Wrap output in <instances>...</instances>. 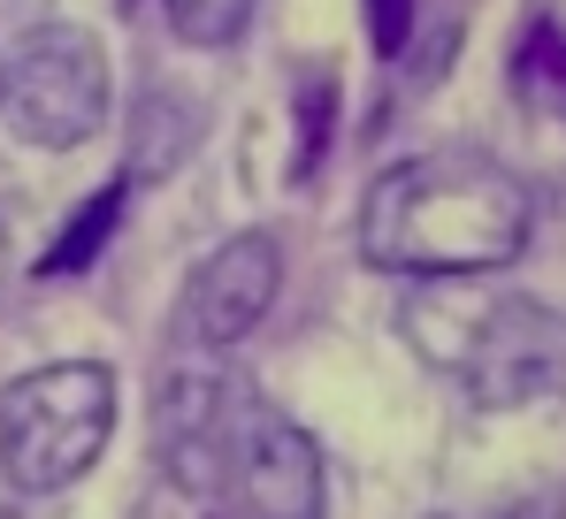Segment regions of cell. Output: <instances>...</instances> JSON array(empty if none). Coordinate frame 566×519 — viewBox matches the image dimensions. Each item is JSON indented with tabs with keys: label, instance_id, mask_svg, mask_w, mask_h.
I'll list each match as a JSON object with an SVG mask.
<instances>
[{
	"label": "cell",
	"instance_id": "6da1fadb",
	"mask_svg": "<svg viewBox=\"0 0 566 519\" xmlns=\"http://www.w3.org/2000/svg\"><path fill=\"white\" fill-rule=\"evenodd\" d=\"M528 183L474 146L413 153L382 169L360 199V253L390 275H490L528 253Z\"/></svg>",
	"mask_w": 566,
	"mask_h": 519
},
{
	"label": "cell",
	"instance_id": "7a4b0ae2",
	"mask_svg": "<svg viewBox=\"0 0 566 519\" xmlns=\"http://www.w3.org/2000/svg\"><path fill=\"white\" fill-rule=\"evenodd\" d=\"M115 435V374L99 359H54L0 390V474L23 497L85 481Z\"/></svg>",
	"mask_w": 566,
	"mask_h": 519
},
{
	"label": "cell",
	"instance_id": "3957f363",
	"mask_svg": "<svg viewBox=\"0 0 566 519\" xmlns=\"http://www.w3.org/2000/svg\"><path fill=\"white\" fill-rule=\"evenodd\" d=\"M444 306V337L413 329V345L429 351V367H444L474 405H536L566 390V314L544 298H429Z\"/></svg>",
	"mask_w": 566,
	"mask_h": 519
},
{
	"label": "cell",
	"instance_id": "277c9868",
	"mask_svg": "<svg viewBox=\"0 0 566 519\" xmlns=\"http://www.w3.org/2000/svg\"><path fill=\"white\" fill-rule=\"evenodd\" d=\"M0 115L23 146L70 153L107 123V46L85 23H39L0 54Z\"/></svg>",
	"mask_w": 566,
	"mask_h": 519
},
{
	"label": "cell",
	"instance_id": "5b68a950",
	"mask_svg": "<svg viewBox=\"0 0 566 519\" xmlns=\"http://www.w3.org/2000/svg\"><path fill=\"white\" fill-rule=\"evenodd\" d=\"M214 489H230L238 519H322L329 512V474H322L314 435L291 413H276L269 398H253V390L230 413Z\"/></svg>",
	"mask_w": 566,
	"mask_h": 519
},
{
	"label": "cell",
	"instance_id": "8992f818",
	"mask_svg": "<svg viewBox=\"0 0 566 519\" xmlns=\"http://www.w3.org/2000/svg\"><path fill=\"white\" fill-rule=\"evenodd\" d=\"M238 398H245V382L199 345H191V359H177V367L161 374V390H154V451H161V466L185 481L191 497L214 489L222 435H230Z\"/></svg>",
	"mask_w": 566,
	"mask_h": 519
},
{
	"label": "cell",
	"instance_id": "52a82bcc",
	"mask_svg": "<svg viewBox=\"0 0 566 519\" xmlns=\"http://www.w3.org/2000/svg\"><path fill=\"white\" fill-rule=\"evenodd\" d=\"M276 290H283L276 237H269V230H238L230 245H214V253L191 267V283H185V345H199V351L245 345V337L269 321Z\"/></svg>",
	"mask_w": 566,
	"mask_h": 519
},
{
	"label": "cell",
	"instance_id": "ba28073f",
	"mask_svg": "<svg viewBox=\"0 0 566 519\" xmlns=\"http://www.w3.org/2000/svg\"><path fill=\"white\" fill-rule=\"evenodd\" d=\"M191 138H199V107H191L185 92H146L138 99V146H130V176H146V183H161V176L177 169L191 153Z\"/></svg>",
	"mask_w": 566,
	"mask_h": 519
},
{
	"label": "cell",
	"instance_id": "9c48e42d",
	"mask_svg": "<svg viewBox=\"0 0 566 519\" xmlns=\"http://www.w3.org/2000/svg\"><path fill=\"white\" fill-rule=\"evenodd\" d=\"M505 77H513V92H521L528 107H544V115L566 123V23L536 15V23L521 31V46H513Z\"/></svg>",
	"mask_w": 566,
	"mask_h": 519
},
{
	"label": "cell",
	"instance_id": "30bf717a",
	"mask_svg": "<svg viewBox=\"0 0 566 519\" xmlns=\"http://www.w3.org/2000/svg\"><path fill=\"white\" fill-rule=\"evenodd\" d=\"M123 191H130V176H115V183L99 191L93 206H85V214H77V222H70V230L54 237V253L39 260V275H70V267H93V260H99V237H107V230H115V214H123Z\"/></svg>",
	"mask_w": 566,
	"mask_h": 519
},
{
	"label": "cell",
	"instance_id": "8fae6325",
	"mask_svg": "<svg viewBox=\"0 0 566 519\" xmlns=\"http://www.w3.org/2000/svg\"><path fill=\"white\" fill-rule=\"evenodd\" d=\"M161 15L185 46H230L253 23V0H161Z\"/></svg>",
	"mask_w": 566,
	"mask_h": 519
},
{
	"label": "cell",
	"instance_id": "7c38bea8",
	"mask_svg": "<svg viewBox=\"0 0 566 519\" xmlns=\"http://www.w3.org/2000/svg\"><path fill=\"white\" fill-rule=\"evenodd\" d=\"M329 123H337V77H322V70H306V77H298V138H306V146H298V183H306V176H314V161H322V146H329Z\"/></svg>",
	"mask_w": 566,
	"mask_h": 519
},
{
	"label": "cell",
	"instance_id": "4fadbf2b",
	"mask_svg": "<svg viewBox=\"0 0 566 519\" xmlns=\"http://www.w3.org/2000/svg\"><path fill=\"white\" fill-rule=\"evenodd\" d=\"M368 39H376L382 62H398L413 39V0H368Z\"/></svg>",
	"mask_w": 566,
	"mask_h": 519
}]
</instances>
